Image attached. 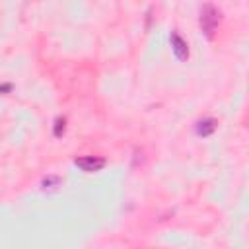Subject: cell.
Returning a JSON list of instances; mask_svg holds the SVG:
<instances>
[{"label": "cell", "mask_w": 249, "mask_h": 249, "mask_svg": "<svg viewBox=\"0 0 249 249\" xmlns=\"http://www.w3.org/2000/svg\"><path fill=\"white\" fill-rule=\"evenodd\" d=\"M12 89V84H4V86H0V93H4V91H10Z\"/></svg>", "instance_id": "cell-6"}, {"label": "cell", "mask_w": 249, "mask_h": 249, "mask_svg": "<svg viewBox=\"0 0 249 249\" xmlns=\"http://www.w3.org/2000/svg\"><path fill=\"white\" fill-rule=\"evenodd\" d=\"M105 158H99V156H84V158H76L74 160V165L80 167L82 171L86 173H93V171H99L105 167Z\"/></svg>", "instance_id": "cell-2"}, {"label": "cell", "mask_w": 249, "mask_h": 249, "mask_svg": "<svg viewBox=\"0 0 249 249\" xmlns=\"http://www.w3.org/2000/svg\"><path fill=\"white\" fill-rule=\"evenodd\" d=\"M64 130H66V119H64V117H58V119L54 121V128H53V134H54L56 138H60V136L64 134Z\"/></svg>", "instance_id": "cell-5"}, {"label": "cell", "mask_w": 249, "mask_h": 249, "mask_svg": "<svg viewBox=\"0 0 249 249\" xmlns=\"http://www.w3.org/2000/svg\"><path fill=\"white\" fill-rule=\"evenodd\" d=\"M216 126H218V123L214 119H202L196 123V134L198 136H210L216 130Z\"/></svg>", "instance_id": "cell-4"}, {"label": "cell", "mask_w": 249, "mask_h": 249, "mask_svg": "<svg viewBox=\"0 0 249 249\" xmlns=\"http://www.w3.org/2000/svg\"><path fill=\"white\" fill-rule=\"evenodd\" d=\"M171 51L179 60H187L189 58V45L185 43V39L177 31H171Z\"/></svg>", "instance_id": "cell-3"}, {"label": "cell", "mask_w": 249, "mask_h": 249, "mask_svg": "<svg viewBox=\"0 0 249 249\" xmlns=\"http://www.w3.org/2000/svg\"><path fill=\"white\" fill-rule=\"evenodd\" d=\"M198 23H200L202 33H204L208 39H212L214 33H216V29H218V23H220V14H218V10H216L212 4H204V6L200 8Z\"/></svg>", "instance_id": "cell-1"}]
</instances>
